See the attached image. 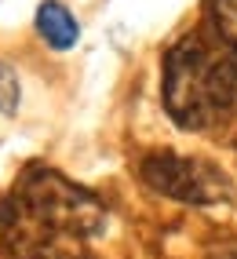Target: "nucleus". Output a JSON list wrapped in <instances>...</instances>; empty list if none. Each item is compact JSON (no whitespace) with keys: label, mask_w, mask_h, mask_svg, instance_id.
Listing matches in <instances>:
<instances>
[{"label":"nucleus","mask_w":237,"mask_h":259,"mask_svg":"<svg viewBox=\"0 0 237 259\" xmlns=\"http://www.w3.org/2000/svg\"><path fill=\"white\" fill-rule=\"evenodd\" d=\"M237 102V70L201 37L179 40L164 59V106L175 124L208 132L223 124Z\"/></svg>","instance_id":"1"},{"label":"nucleus","mask_w":237,"mask_h":259,"mask_svg":"<svg viewBox=\"0 0 237 259\" xmlns=\"http://www.w3.org/2000/svg\"><path fill=\"white\" fill-rule=\"evenodd\" d=\"M11 201L44 227L84 241L106 230V204L52 168H29Z\"/></svg>","instance_id":"2"},{"label":"nucleus","mask_w":237,"mask_h":259,"mask_svg":"<svg viewBox=\"0 0 237 259\" xmlns=\"http://www.w3.org/2000/svg\"><path fill=\"white\" fill-rule=\"evenodd\" d=\"M143 183L182 204H215L230 197V183L215 164L182 153H154L143 161Z\"/></svg>","instance_id":"3"},{"label":"nucleus","mask_w":237,"mask_h":259,"mask_svg":"<svg viewBox=\"0 0 237 259\" xmlns=\"http://www.w3.org/2000/svg\"><path fill=\"white\" fill-rule=\"evenodd\" d=\"M0 230H4L8 259H91L84 252V237L44 227L33 215H26L15 201L0 215Z\"/></svg>","instance_id":"4"},{"label":"nucleus","mask_w":237,"mask_h":259,"mask_svg":"<svg viewBox=\"0 0 237 259\" xmlns=\"http://www.w3.org/2000/svg\"><path fill=\"white\" fill-rule=\"evenodd\" d=\"M37 33L52 44L55 51H70L80 37V26L77 19L70 15V8L59 4V0H44L37 8Z\"/></svg>","instance_id":"5"},{"label":"nucleus","mask_w":237,"mask_h":259,"mask_svg":"<svg viewBox=\"0 0 237 259\" xmlns=\"http://www.w3.org/2000/svg\"><path fill=\"white\" fill-rule=\"evenodd\" d=\"M212 22L219 40L237 51V0H212Z\"/></svg>","instance_id":"6"},{"label":"nucleus","mask_w":237,"mask_h":259,"mask_svg":"<svg viewBox=\"0 0 237 259\" xmlns=\"http://www.w3.org/2000/svg\"><path fill=\"white\" fill-rule=\"evenodd\" d=\"M19 110V73L8 62H0V113Z\"/></svg>","instance_id":"7"},{"label":"nucleus","mask_w":237,"mask_h":259,"mask_svg":"<svg viewBox=\"0 0 237 259\" xmlns=\"http://www.w3.org/2000/svg\"><path fill=\"white\" fill-rule=\"evenodd\" d=\"M212 259H237V252H215Z\"/></svg>","instance_id":"8"}]
</instances>
